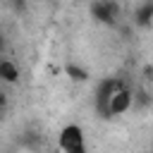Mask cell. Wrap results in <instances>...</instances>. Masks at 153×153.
Listing matches in <instances>:
<instances>
[{"label": "cell", "instance_id": "obj_1", "mask_svg": "<svg viewBox=\"0 0 153 153\" xmlns=\"http://www.w3.org/2000/svg\"><path fill=\"white\" fill-rule=\"evenodd\" d=\"M120 86H124L122 84V79H117V76H108V79H100L98 81V86H96V112L100 115V117H110V112H108V103H110V98H112V93L120 88Z\"/></svg>", "mask_w": 153, "mask_h": 153}, {"label": "cell", "instance_id": "obj_2", "mask_svg": "<svg viewBox=\"0 0 153 153\" xmlns=\"http://www.w3.org/2000/svg\"><path fill=\"white\" fill-rule=\"evenodd\" d=\"M91 17H93L98 24L112 26V24L120 19V5H117L115 0H93V2H91Z\"/></svg>", "mask_w": 153, "mask_h": 153}, {"label": "cell", "instance_id": "obj_3", "mask_svg": "<svg viewBox=\"0 0 153 153\" xmlns=\"http://www.w3.org/2000/svg\"><path fill=\"white\" fill-rule=\"evenodd\" d=\"M57 148H60V151L84 148V129H81L79 124H67V127H62V131L57 134Z\"/></svg>", "mask_w": 153, "mask_h": 153}, {"label": "cell", "instance_id": "obj_4", "mask_svg": "<svg viewBox=\"0 0 153 153\" xmlns=\"http://www.w3.org/2000/svg\"><path fill=\"white\" fill-rule=\"evenodd\" d=\"M131 105H134V93H131L127 86H120V88L112 93L110 103H108V112H110V117L124 115V112L131 110Z\"/></svg>", "mask_w": 153, "mask_h": 153}, {"label": "cell", "instance_id": "obj_5", "mask_svg": "<svg viewBox=\"0 0 153 153\" xmlns=\"http://www.w3.org/2000/svg\"><path fill=\"white\" fill-rule=\"evenodd\" d=\"M131 22H134V26H139V29L151 26V24H153V0H143V2H139L136 10H134Z\"/></svg>", "mask_w": 153, "mask_h": 153}, {"label": "cell", "instance_id": "obj_6", "mask_svg": "<svg viewBox=\"0 0 153 153\" xmlns=\"http://www.w3.org/2000/svg\"><path fill=\"white\" fill-rule=\"evenodd\" d=\"M0 81H5V84H17L19 81V67L7 57H0Z\"/></svg>", "mask_w": 153, "mask_h": 153}, {"label": "cell", "instance_id": "obj_7", "mask_svg": "<svg viewBox=\"0 0 153 153\" xmlns=\"http://www.w3.org/2000/svg\"><path fill=\"white\" fill-rule=\"evenodd\" d=\"M65 74H67L72 81H76V84L88 81V72H86L81 65H76V62H67V65H65Z\"/></svg>", "mask_w": 153, "mask_h": 153}, {"label": "cell", "instance_id": "obj_8", "mask_svg": "<svg viewBox=\"0 0 153 153\" xmlns=\"http://www.w3.org/2000/svg\"><path fill=\"white\" fill-rule=\"evenodd\" d=\"M5 110H7V93L0 91V117L5 115Z\"/></svg>", "mask_w": 153, "mask_h": 153}, {"label": "cell", "instance_id": "obj_9", "mask_svg": "<svg viewBox=\"0 0 153 153\" xmlns=\"http://www.w3.org/2000/svg\"><path fill=\"white\" fill-rule=\"evenodd\" d=\"M143 74H146V79H148V81H153V67H146V69H143Z\"/></svg>", "mask_w": 153, "mask_h": 153}, {"label": "cell", "instance_id": "obj_10", "mask_svg": "<svg viewBox=\"0 0 153 153\" xmlns=\"http://www.w3.org/2000/svg\"><path fill=\"white\" fill-rule=\"evenodd\" d=\"M60 153H86V148H74V151H60Z\"/></svg>", "mask_w": 153, "mask_h": 153}, {"label": "cell", "instance_id": "obj_11", "mask_svg": "<svg viewBox=\"0 0 153 153\" xmlns=\"http://www.w3.org/2000/svg\"><path fill=\"white\" fill-rule=\"evenodd\" d=\"M2 50H5V36L0 33V55H2Z\"/></svg>", "mask_w": 153, "mask_h": 153}]
</instances>
